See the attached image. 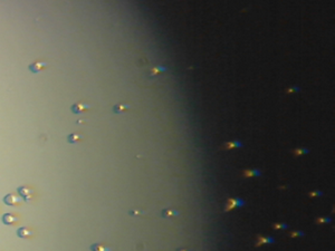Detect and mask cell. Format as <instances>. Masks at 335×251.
<instances>
[{"mask_svg": "<svg viewBox=\"0 0 335 251\" xmlns=\"http://www.w3.org/2000/svg\"><path fill=\"white\" fill-rule=\"evenodd\" d=\"M239 146H243L241 142H238V141L228 142V143H225V144H224V149L230 150V149H234V147H239Z\"/></svg>", "mask_w": 335, "mask_h": 251, "instance_id": "5bb4252c", "label": "cell"}, {"mask_svg": "<svg viewBox=\"0 0 335 251\" xmlns=\"http://www.w3.org/2000/svg\"><path fill=\"white\" fill-rule=\"evenodd\" d=\"M273 242H275V240H274V238L271 237H259L257 239V243H256V246H262V244H266V243H273Z\"/></svg>", "mask_w": 335, "mask_h": 251, "instance_id": "ba28073f", "label": "cell"}, {"mask_svg": "<svg viewBox=\"0 0 335 251\" xmlns=\"http://www.w3.org/2000/svg\"><path fill=\"white\" fill-rule=\"evenodd\" d=\"M273 227H274V228H275V229H284V228H287V225H286V224H284V223H281V224H274Z\"/></svg>", "mask_w": 335, "mask_h": 251, "instance_id": "e0dca14e", "label": "cell"}, {"mask_svg": "<svg viewBox=\"0 0 335 251\" xmlns=\"http://www.w3.org/2000/svg\"><path fill=\"white\" fill-rule=\"evenodd\" d=\"M91 251H108V248H106L101 243H94L91 246Z\"/></svg>", "mask_w": 335, "mask_h": 251, "instance_id": "9a60e30c", "label": "cell"}, {"mask_svg": "<svg viewBox=\"0 0 335 251\" xmlns=\"http://www.w3.org/2000/svg\"><path fill=\"white\" fill-rule=\"evenodd\" d=\"M87 108H89V106L87 104H84V103H76V104H74L72 106V110L75 114H79V113H82L84 110H86Z\"/></svg>", "mask_w": 335, "mask_h": 251, "instance_id": "5b68a950", "label": "cell"}, {"mask_svg": "<svg viewBox=\"0 0 335 251\" xmlns=\"http://www.w3.org/2000/svg\"><path fill=\"white\" fill-rule=\"evenodd\" d=\"M46 67V63H43V61H36V63H32V65H29V70L32 73H39L41 69H44Z\"/></svg>", "mask_w": 335, "mask_h": 251, "instance_id": "277c9868", "label": "cell"}, {"mask_svg": "<svg viewBox=\"0 0 335 251\" xmlns=\"http://www.w3.org/2000/svg\"><path fill=\"white\" fill-rule=\"evenodd\" d=\"M308 151L305 150V149H299V150H295L294 151V154L295 155H301V154H305V153H307Z\"/></svg>", "mask_w": 335, "mask_h": 251, "instance_id": "2e32d148", "label": "cell"}, {"mask_svg": "<svg viewBox=\"0 0 335 251\" xmlns=\"http://www.w3.org/2000/svg\"><path fill=\"white\" fill-rule=\"evenodd\" d=\"M32 230L30 229L26 228V227H23V228H19L18 231H17V234H18V237L20 238H27V237H30L32 236Z\"/></svg>", "mask_w": 335, "mask_h": 251, "instance_id": "52a82bcc", "label": "cell"}, {"mask_svg": "<svg viewBox=\"0 0 335 251\" xmlns=\"http://www.w3.org/2000/svg\"><path fill=\"white\" fill-rule=\"evenodd\" d=\"M243 175L245 178L257 176V175H260V171H259V170H245L243 172Z\"/></svg>", "mask_w": 335, "mask_h": 251, "instance_id": "30bf717a", "label": "cell"}, {"mask_svg": "<svg viewBox=\"0 0 335 251\" xmlns=\"http://www.w3.org/2000/svg\"><path fill=\"white\" fill-rule=\"evenodd\" d=\"M161 214H162L163 218H170V217H177L179 214V212L175 210H172V209H164Z\"/></svg>", "mask_w": 335, "mask_h": 251, "instance_id": "9c48e42d", "label": "cell"}, {"mask_svg": "<svg viewBox=\"0 0 335 251\" xmlns=\"http://www.w3.org/2000/svg\"><path fill=\"white\" fill-rule=\"evenodd\" d=\"M4 202L7 206H16V204H18L19 199L15 195L14 193H9L4 198Z\"/></svg>", "mask_w": 335, "mask_h": 251, "instance_id": "3957f363", "label": "cell"}, {"mask_svg": "<svg viewBox=\"0 0 335 251\" xmlns=\"http://www.w3.org/2000/svg\"><path fill=\"white\" fill-rule=\"evenodd\" d=\"M243 204H245L243 200L239 199V198L228 199V200H227V204H226V208H225V212L231 210V209H234V208H239V206H243Z\"/></svg>", "mask_w": 335, "mask_h": 251, "instance_id": "6da1fadb", "label": "cell"}, {"mask_svg": "<svg viewBox=\"0 0 335 251\" xmlns=\"http://www.w3.org/2000/svg\"><path fill=\"white\" fill-rule=\"evenodd\" d=\"M322 193L321 192H312V193H311V195L312 196H316V195H321Z\"/></svg>", "mask_w": 335, "mask_h": 251, "instance_id": "ffe728a7", "label": "cell"}, {"mask_svg": "<svg viewBox=\"0 0 335 251\" xmlns=\"http://www.w3.org/2000/svg\"><path fill=\"white\" fill-rule=\"evenodd\" d=\"M19 195L23 196L25 201H30L32 199V191L27 187H19L17 189Z\"/></svg>", "mask_w": 335, "mask_h": 251, "instance_id": "7a4b0ae2", "label": "cell"}, {"mask_svg": "<svg viewBox=\"0 0 335 251\" xmlns=\"http://www.w3.org/2000/svg\"><path fill=\"white\" fill-rule=\"evenodd\" d=\"M177 251H190V250H188V249H178Z\"/></svg>", "mask_w": 335, "mask_h": 251, "instance_id": "44dd1931", "label": "cell"}, {"mask_svg": "<svg viewBox=\"0 0 335 251\" xmlns=\"http://www.w3.org/2000/svg\"><path fill=\"white\" fill-rule=\"evenodd\" d=\"M303 232H290L289 233V237H297V236H303Z\"/></svg>", "mask_w": 335, "mask_h": 251, "instance_id": "ac0fdd59", "label": "cell"}, {"mask_svg": "<svg viewBox=\"0 0 335 251\" xmlns=\"http://www.w3.org/2000/svg\"><path fill=\"white\" fill-rule=\"evenodd\" d=\"M166 67L165 66H156V67H154V68L151 70V73H150V76H149V78L153 77V76H155V75H158V74L162 73V72H164V70H166Z\"/></svg>", "mask_w": 335, "mask_h": 251, "instance_id": "8fae6325", "label": "cell"}, {"mask_svg": "<svg viewBox=\"0 0 335 251\" xmlns=\"http://www.w3.org/2000/svg\"><path fill=\"white\" fill-rule=\"evenodd\" d=\"M330 219H324V218H320L317 219V223H324V222H328Z\"/></svg>", "mask_w": 335, "mask_h": 251, "instance_id": "d6986e66", "label": "cell"}, {"mask_svg": "<svg viewBox=\"0 0 335 251\" xmlns=\"http://www.w3.org/2000/svg\"><path fill=\"white\" fill-rule=\"evenodd\" d=\"M17 221V217L12 213H5L2 215V222L7 225H11Z\"/></svg>", "mask_w": 335, "mask_h": 251, "instance_id": "8992f818", "label": "cell"}, {"mask_svg": "<svg viewBox=\"0 0 335 251\" xmlns=\"http://www.w3.org/2000/svg\"><path fill=\"white\" fill-rule=\"evenodd\" d=\"M129 107H130V105H125V104H117V105L114 106L113 110H114V113H116V114H121V113L125 112V110H128Z\"/></svg>", "mask_w": 335, "mask_h": 251, "instance_id": "7c38bea8", "label": "cell"}, {"mask_svg": "<svg viewBox=\"0 0 335 251\" xmlns=\"http://www.w3.org/2000/svg\"><path fill=\"white\" fill-rule=\"evenodd\" d=\"M68 142L72 143V144H75V143H78V142L82 140V136L77 134V133H73V134H69L68 135Z\"/></svg>", "mask_w": 335, "mask_h": 251, "instance_id": "4fadbf2b", "label": "cell"}]
</instances>
